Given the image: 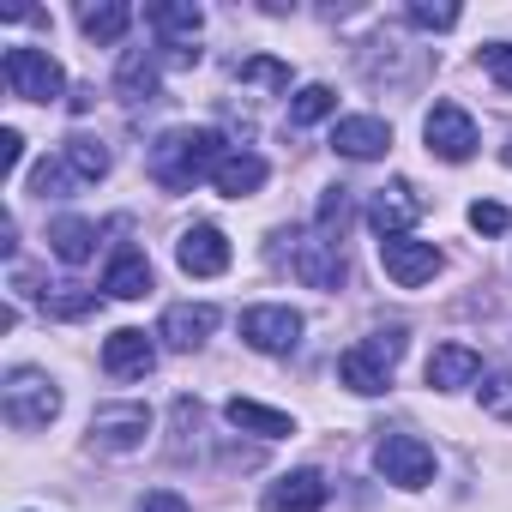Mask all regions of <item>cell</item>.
Listing matches in <instances>:
<instances>
[{
  "mask_svg": "<svg viewBox=\"0 0 512 512\" xmlns=\"http://www.w3.org/2000/svg\"><path fill=\"white\" fill-rule=\"evenodd\" d=\"M223 157H229V151H223V133H217V127H169V133L151 145L145 169H151V181H157L163 193H193L205 175H217Z\"/></svg>",
  "mask_w": 512,
  "mask_h": 512,
  "instance_id": "1",
  "label": "cell"
},
{
  "mask_svg": "<svg viewBox=\"0 0 512 512\" xmlns=\"http://www.w3.org/2000/svg\"><path fill=\"white\" fill-rule=\"evenodd\" d=\"M398 362H404V326L368 332L362 344H350V350L338 356V386H350L356 398H380V392L392 386Z\"/></svg>",
  "mask_w": 512,
  "mask_h": 512,
  "instance_id": "2",
  "label": "cell"
},
{
  "mask_svg": "<svg viewBox=\"0 0 512 512\" xmlns=\"http://www.w3.org/2000/svg\"><path fill=\"white\" fill-rule=\"evenodd\" d=\"M0 410H7L13 428H49L61 416V386L43 374V368H13L7 386H0Z\"/></svg>",
  "mask_w": 512,
  "mask_h": 512,
  "instance_id": "3",
  "label": "cell"
},
{
  "mask_svg": "<svg viewBox=\"0 0 512 512\" xmlns=\"http://www.w3.org/2000/svg\"><path fill=\"white\" fill-rule=\"evenodd\" d=\"M290 272L308 284V290H344L350 284V260H344V241L326 235V229H308V235H290Z\"/></svg>",
  "mask_w": 512,
  "mask_h": 512,
  "instance_id": "4",
  "label": "cell"
},
{
  "mask_svg": "<svg viewBox=\"0 0 512 512\" xmlns=\"http://www.w3.org/2000/svg\"><path fill=\"white\" fill-rule=\"evenodd\" d=\"M0 73H7V91L25 97V103H55L67 91V73L49 49H31V43H13L7 61H0Z\"/></svg>",
  "mask_w": 512,
  "mask_h": 512,
  "instance_id": "5",
  "label": "cell"
},
{
  "mask_svg": "<svg viewBox=\"0 0 512 512\" xmlns=\"http://www.w3.org/2000/svg\"><path fill=\"white\" fill-rule=\"evenodd\" d=\"M145 25L157 31V43L169 49L175 67H193V61H199L193 37L205 31V13L193 7V0H157V7H145Z\"/></svg>",
  "mask_w": 512,
  "mask_h": 512,
  "instance_id": "6",
  "label": "cell"
},
{
  "mask_svg": "<svg viewBox=\"0 0 512 512\" xmlns=\"http://www.w3.org/2000/svg\"><path fill=\"white\" fill-rule=\"evenodd\" d=\"M374 464H380V476L398 482V488H428V482H434V446L416 440V434H380Z\"/></svg>",
  "mask_w": 512,
  "mask_h": 512,
  "instance_id": "7",
  "label": "cell"
},
{
  "mask_svg": "<svg viewBox=\"0 0 512 512\" xmlns=\"http://www.w3.org/2000/svg\"><path fill=\"white\" fill-rule=\"evenodd\" d=\"M241 338L260 350V356H290L302 344V314L296 308H278V302H260L241 314Z\"/></svg>",
  "mask_w": 512,
  "mask_h": 512,
  "instance_id": "8",
  "label": "cell"
},
{
  "mask_svg": "<svg viewBox=\"0 0 512 512\" xmlns=\"http://www.w3.org/2000/svg\"><path fill=\"white\" fill-rule=\"evenodd\" d=\"M145 434H151V410L145 404H97L91 410V446L97 452H133V446H145Z\"/></svg>",
  "mask_w": 512,
  "mask_h": 512,
  "instance_id": "9",
  "label": "cell"
},
{
  "mask_svg": "<svg viewBox=\"0 0 512 512\" xmlns=\"http://www.w3.org/2000/svg\"><path fill=\"white\" fill-rule=\"evenodd\" d=\"M422 139L440 163H470L476 157V121L458 109V103H434L428 121H422Z\"/></svg>",
  "mask_w": 512,
  "mask_h": 512,
  "instance_id": "10",
  "label": "cell"
},
{
  "mask_svg": "<svg viewBox=\"0 0 512 512\" xmlns=\"http://www.w3.org/2000/svg\"><path fill=\"white\" fill-rule=\"evenodd\" d=\"M380 266H386V278L398 284V290H422L446 260H440V247L434 241H410V235H392V241H380Z\"/></svg>",
  "mask_w": 512,
  "mask_h": 512,
  "instance_id": "11",
  "label": "cell"
},
{
  "mask_svg": "<svg viewBox=\"0 0 512 512\" xmlns=\"http://www.w3.org/2000/svg\"><path fill=\"white\" fill-rule=\"evenodd\" d=\"M175 266H181L187 278H223V272H229V235H223L217 223L181 229V241H175Z\"/></svg>",
  "mask_w": 512,
  "mask_h": 512,
  "instance_id": "12",
  "label": "cell"
},
{
  "mask_svg": "<svg viewBox=\"0 0 512 512\" xmlns=\"http://www.w3.org/2000/svg\"><path fill=\"white\" fill-rule=\"evenodd\" d=\"M422 217V193L410 187V181H386L374 199H368V223H374V235L380 241H392V235H410V223Z\"/></svg>",
  "mask_w": 512,
  "mask_h": 512,
  "instance_id": "13",
  "label": "cell"
},
{
  "mask_svg": "<svg viewBox=\"0 0 512 512\" xmlns=\"http://www.w3.org/2000/svg\"><path fill=\"white\" fill-rule=\"evenodd\" d=\"M332 151L350 157V163H368V157H386L392 151V127L380 115H344L332 127Z\"/></svg>",
  "mask_w": 512,
  "mask_h": 512,
  "instance_id": "14",
  "label": "cell"
},
{
  "mask_svg": "<svg viewBox=\"0 0 512 512\" xmlns=\"http://www.w3.org/2000/svg\"><path fill=\"white\" fill-rule=\"evenodd\" d=\"M103 368H109L115 380H145V374L157 368V344H151L139 326H121V332L103 338Z\"/></svg>",
  "mask_w": 512,
  "mask_h": 512,
  "instance_id": "15",
  "label": "cell"
},
{
  "mask_svg": "<svg viewBox=\"0 0 512 512\" xmlns=\"http://www.w3.org/2000/svg\"><path fill=\"white\" fill-rule=\"evenodd\" d=\"M211 332H217V308H211V302H175V308L163 314V326H157V338H163L169 350H199Z\"/></svg>",
  "mask_w": 512,
  "mask_h": 512,
  "instance_id": "16",
  "label": "cell"
},
{
  "mask_svg": "<svg viewBox=\"0 0 512 512\" xmlns=\"http://www.w3.org/2000/svg\"><path fill=\"white\" fill-rule=\"evenodd\" d=\"M326 494H332V482L320 470H290L266 488V512H320Z\"/></svg>",
  "mask_w": 512,
  "mask_h": 512,
  "instance_id": "17",
  "label": "cell"
},
{
  "mask_svg": "<svg viewBox=\"0 0 512 512\" xmlns=\"http://www.w3.org/2000/svg\"><path fill=\"white\" fill-rule=\"evenodd\" d=\"M428 386L434 392H464L470 380H482V356L470 350V344H440L434 356H428Z\"/></svg>",
  "mask_w": 512,
  "mask_h": 512,
  "instance_id": "18",
  "label": "cell"
},
{
  "mask_svg": "<svg viewBox=\"0 0 512 512\" xmlns=\"http://www.w3.org/2000/svg\"><path fill=\"white\" fill-rule=\"evenodd\" d=\"M266 175H272V163L260 157V151H229L223 163H217V193L223 199H253V193H260L266 187Z\"/></svg>",
  "mask_w": 512,
  "mask_h": 512,
  "instance_id": "19",
  "label": "cell"
},
{
  "mask_svg": "<svg viewBox=\"0 0 512 512\" xmlns=\"http://www.w3.org/2000/svg\"><path fill=\"white\" fill-rule=\"evenodd\" d=\"M103 290H109L115 302L151 296V260H145L139 247H115V260H109V272H103Z\"/></svg>",
  "mask_w": 512,
  "mask_h": 512,
  "instance_id": "20",
  "label": "cell"
},
{
  "mask_svg": "<svg viewBox=\"0 0 512 512\" xmlns=\"http://www.w3.org/2000/svg\"><path fill=\"white\" fill-rule=\"evenodd\" d=\"M223 422L241 428V434H260V440H284V434H296V422H290L284 410L253 404V398H229V404H223Z\"/></svg>",
  "mask_w": 512,
  "mask_h": 512,
  "instance_id": "21",
  "label": "cell"
},
{
  "mask_svg": "<svg viewBox=\"0 0 512 512\" xmlns=\"http://www.w3.org/2000/svg\"><path fill=\"white\" fill-rule=\"evenodd\" d=\"M157 85H163L157 55H151V49H127V55H121V67H115V91H121L127 103H151V97H157Z\"/></svg>",
  "mask_w": 512,
  "mask_h": 512,
  "instance_id": "22",
  "label": "cell"
},
{
  "mask_svg": "<svg viewBox=\"0 0 512 512\" xmlns=\"http://www.w3.org/2000/svg\"><path fill=\"white\" fill-rule=\"evenodd\" d=\"M49 247H55L61 266H85L97 253V223L91 217H61V223H49Z\"/></svg>",
  "mask_w": 512,
  "mask_h": 512,
  "instance_id": "23",
  "label": "cell"
},
{
  "mask_svg": "<svg viewBox=\"0 0 512 512\" xmlns=\"http://www.w3.org/2000/svg\"><path fill=\"white\" fill-rule=\"evenodd\" d=\"M61 163H67V175H73L79 187H91V181H103V175H109V163H115V157H109V145H103V139L73 133V139L61 145Z\"/></svg>",
  "mask_w": 512,
  "mask_h": 512,
  "instance_id": "24",
  "label": "cell"
},
{
  "mask_svg": "<svg viewBox=\"0 0 512 512\" xmlns=\"http://www.w3.org/2000/svg\"><path fill=\"white\" fill-rule=\"evenodd\" d=\"M127 25H133V7H127V0H97V7H79V31H85L91 43H121Z\"/></svg>",
  "mask_w": 512,
  "mask_h": 512,
  "instance_id": "25",
  "label": "cell"
},
{
  "mask_svg": "<svg viewBox=\"0 0 512 512\" xmlns=\"http://www.w3.org/2000/svg\"><path fill=\"white\" fill-rule=\"evenodd\" d=\"M338 109V91L332 85H302L296 97H290V127H314V121H326Z\"/></svg>",
  "mask_w": 512,
  "mask_h": 512,
  "instance_id": "26",
  "label": "cell"
},
{
  "mask_svg": "<svg viewBox=\"0 0 512 512\" xmlns=\"http://www.w3.org/2000/svg\"><path fill=\"white\" fill-rule=\"evenodd\" d=\"M476 392H482V410H488V416L512 422V368H488Z\"/></svg>",
  "mask_w": 512,
  "mask_h": 512,
  "instance_id": "27",
  "label": "cell"
},
{
  "mask_svg": "<svg viewBox=\"0 0 512 512\" xmlns=\"http://www.w3.org/2000/svg\"><path fill=\"white\" fill-rule=\"evenodd\" d=\"M241 85H272V91H290V61H272V55H253L235 67Z\"/></svg>",
  "mask_w": 512,
  "mask_h": 512,
  "instance_id": "28",
  "label": "cell"
},
{
  "mask_svg": "<svg viewBox=\"0 0 512 512\" xmlns=\"http://www.w3.org/2000/svg\"><path fill=\"white\" fill-rule=\"evenodd\" d=\"M43 308H49V314H61V320H85V314H97V290L61 284V296H49V290H43Z\"/></svg>",
  "mask_w": 512,
  "mask_h": 512,
  "instance_id": "29",
  "label": "cell"
},
{
  "mask_svg": "<svg viewBox=\"0 0 512 512\" xmlns=\"http://www.w3.org/2000/svg\"><path fill=\"white\" fill-rule=\"evenodd\" d=\"M350 211H356L350 187H326V199H320V223H314V229H326V235H338V241H344V223H350Z\"/></svg>",
  "mask_w": 512,
  "mask_h": 512,
  "instance_id": "30",
  "label": "cell"
},
{
  "mask_svg": "<svg viewBox=\"0 0 512 512\" xmlns=\"http://www.w3.org/2000/svg\"><path fill=\"white\" fill-rule=\"evenodd\" d=\"M31 187H37V199H67V187H79V181L67 175V163H37Z\"/></svg>",
  "mask_w": 512,
  "mask_h": 512,
  "instance_id": "31",
  "label": "cell"
},
{
  "mask_svg": "<svg viewBox=\"0 0 512 512\" xmlns=\"http://www.w3.org/2000/svg\"><path fill=\"white\" fill-rule=\"evenodd\" d=\"M506 223H512L506 205H494V199H476V205H470V229H476V235H506Z\"/></svg>",
  "mask_w": 512,
  "mask_h": 512,
  "instance_id": "32",
  "label": "cell"
},
{
  "mask_svg": "<svg viewBox=\"0 0 512 512\" xmlns=\"http://www.w3.org/2000/svg\"><path fill=\"white\" fill-rule=\"evenodd\" d=\"M410 25H416V31H452V25H458V7H428V0H416V7H410Z\"/></svg>",
  "mask_w": 512,
  "mask_h": 512,
  "instance_id": "33",
  "label": "cell"
},
{
  "mask_svg": "<svg viewBox=\"0 0 512 512\" xmlns=\"http://www.w3.org/2000/svg\"><path fill=\"white\" fill-rule=\"evenodd\" d=\"M482 67L494 73V85L512 91V43H482Z\"/></svg>",
  "mask_w": 512,
  "mask_h": 512,
  "instance_id": "34",
  "label": "cell"
},
{
  "mask_svg": "<svg viewBox=\"0 0 512 512\" xmlns=\"http://www.w3.org/2000/svg\"><path fill=\"white\" fill-rule=\"evenodd\" d=\"M0 157H7V175H19V163H25V133L19 127H0Z\"/></svg>",
  "mask_w": 512,
  "mask_h": 512,
  "instance_id": "35",
  "label": "cell"
},
{
  "mask_svg": "<svg viewBox=\"0 0 512 512\" xmlns=\"http://www.w3.org/2000/svg\"><path fill=\"white\" fill-rule=\"evenodd\" d=\"M139 512H187V500H181L175 488H151V494L139 500Z\"/></svg>",
  "mask_w": 512,
  "mask_h": 512,
  "instance_id": "36",
  "label": "cell"
},
{
  "mask_svg": "<svg viewBox=\"0 0 512 512\" xmlns=\"http://www.w3.org/2000/svg\"><path fill=\"white\" fill-rule=\"evenodd\" d=\"M0 253H7V260L19 253V223L13 217H0Z\"/></svg>",
  "mask_w": 512,
  "mask_h": 512,
  "instance_id": "37",
  "label": "cell"
},
{
  "mask_svg": "<svg viewBox=\"0 0 512 512\" xmlns=\"http://www.w3.org/2000/svg\"><path fill=\"white\" fill-rule=\"evenodd\" d=\"M91 97H97V91H91V85H79V91L67 97V103H73V115H85V109H91Z\"/></svg>",
  "mask_w": 512,
  "mask_h": 512,
  "instance_id": "38",
  "label": "cell"
},
{
  "mask_svg": "<svg viewBox=\"0 0 512 512\" xmlns=\"http://www.w3.org/2000/svg\"><path fill=\"white\" fill-rule=\"evenodd\" d=\"M500 163H506V169H512V139H506V145H500Z\"/></svg>",
  "mask_w": 512,
  "mask_h": 512,
  "instance_id": "39",
  "label": "cell"
}]
</instances>
